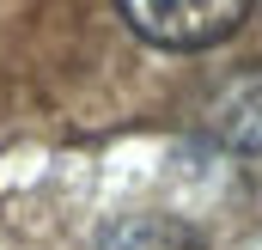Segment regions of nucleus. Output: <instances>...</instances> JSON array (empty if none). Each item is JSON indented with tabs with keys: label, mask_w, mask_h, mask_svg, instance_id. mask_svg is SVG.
<instances>
[{
	"label": "nucleus",
	"mask_w": 262,
	"mask_h": 250,
	"mask_svg": "<svg viewBox=\"0 0 262 250\" xmlns=\"http://www.w3.org/2000/svg\"><path fill=\"white\" fill-rule=\"evenodd\" d=\"M116 6L159 49H213L250 18V0H116Z\"/></svg>",
	"instance_id": "nucleus-1"
},
{
	"label": "nucleus",
	"mask_w": 262,
	"mask_h": 250,
	"mask_svg": "<svg viewBox=\"0 0 262 250\" xmlns=\"http://www.w3.org/2000/svg\"><path fill=\"white\" fill-rule=\"evenodd\" d=\"M201 128H207V140H213L226 159H238L244 171H262V61L238 67V73L207 98Z\"/></svg>",
	"instance_id": "nucleus-2"
},
{
	"label": "nucleus",
	"mask_w": 262,
	"mask_h": 250,
	"mask_svg": "<svg viewBox=\"0 0 262 250\" xmlns=\"http://www.w3.org/2000/svg\"><path fill=\"white\" fill-rule=\"evenodd\" d=\"M98 250H201L189 238V226H177V220H159V214H134V220H116Z\"/></svg>",
	"instance_id": "nucleus-3"
}]
</instances>
